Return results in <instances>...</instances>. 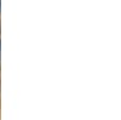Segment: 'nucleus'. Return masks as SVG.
<instances>
[{
  "label": "nucleus",
  "instance_id": "f257e3e1",
  "mask_svg": "<svg viewBox=\"0 0 121 120\" xmlns=\"http://www.w3.org/2000/svg\"><path fill=\"white\" fill-rule=\"evenodd\" d=\"M0 12H1V0H0Z\"/></svg>",
  "mask_w": 121,
  "mask_h": 120
},
{
  "label": "nucleus",
  "instance_id": "f03ea898",
  "mask_svg": "<svg viewBox=\"0 0 121 120\" xmlns=\"http://www.w3.org/2000/svg\"><path fill=\"white\" fill-rule=\"evenodd\" d=\"M0 52H1V40H0Z\"/></svg>",
  "mask_w": 121,
  "mask_h": 120
},
{
  "label": "nucleus",
  "instance_id": "7ed1b4c3",
  "mask_svg": "<svg viewBox=\"0 0 121 120\" xmlns=\"http://www.w3.org/2000/svg\"><path fill=\"white\" fill-rule=\"evenodd\" d=\"M0 59H1V55H0Z\"/></svg>",
  "mask_w": 121,
  "mask_h": 120
}]
</instances>
